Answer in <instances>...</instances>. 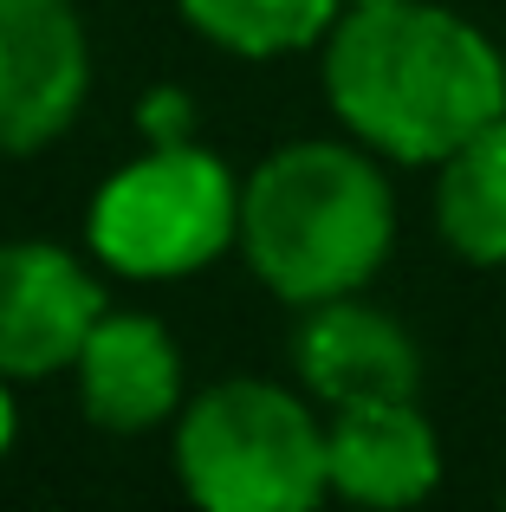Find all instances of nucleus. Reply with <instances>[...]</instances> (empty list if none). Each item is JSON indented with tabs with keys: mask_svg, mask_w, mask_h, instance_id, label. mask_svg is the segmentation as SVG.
Segmentation results:
<instances>
[{
	"mask_svg": "<svg viewBox=\"0 0 506 512\" xmlns=\"http://www.w3.org/2000/svg\"><path fill=\"white\" fill-rule=\"evenodd\" d=\"M435 227L468 266H506V117L435 163Z\"/></svg>",
	"mask_w": 506,
	"mask_h": 512,
	"instance_id": "obj_10",
	"label": "nucleus"
},
{
	"mask_svg": "<svg viewBox=\"0 0 506 512\" xmlns=\"http://www.w3.org/2000/svg\"><path fill=\"white\" fill-rule=\"evenodd\" d=\"M325 461L331 493L357 506H416L442 480V441L416 396H383V402H344L325 428Z\"/></svg>",
	"mask_w": 506,
	"mask_h": 512,
	"instance_id": "obj_7",
	"label": "nucleus"
},
{
	"mask_svg": "<svg viewBox=\"0 0 506 512\" xmlns=\"http://www.w3.org/2000/svg\"><path fill=\"white\" fill-rule=\"evenodd\" d=\"M104 292L65 247L7 240L0 247V376H52L78 363Z\"/></svg>",
	"mask_w": 506,
	"mask_h": 512,
	"instance_id": "obj_6",
	"label": "nucleus"
},
{
	"mask_svg": "<svg viewBox=\"0 0 506 512\" xmlns=\"http://www.w3.org/2000/svg\"><path fill=\"white\" fill-rule=\"evenodd\" d=\"M325 98L364 150L442 163L474 130L506 117V59L448 7H344L325 39Z\"/></svg>",
	"mask_w": 506,
	"mask_h": 512,
	"instance_id": "obj_1",
	"label": "nucleus"
},
{
	"mask_svg": "<svg viewBox=\"0 0 506 512\" xmlns=\"http://www.w3.org/2000/svg\"><path fill=\"white\" fill-rule=\"evenodd\" d=\"M344 0H182L195 33L215 46L241 52V59H273V52H299L338 26Z\"/></svg>",
	"mask_w": 506,
	"mask_h": 512,
	"instance_id": "obj_11",
	"label": "nucleus"
},
{
	"mask_svg": "<svg viewBox=\"0 0 506 512\" xmlns=\"http://www.w3.org/2000/svg\"><path fill=\"white\" fill-rule=\"evenodd\" d=\"M390 240V182L351 143H286L241 188L247 266L286 305H325L357 292L383 266Z\"/></svg>",
	"mask_w": 506,
	"mask_h": 512,
	"instance_id": "obj_2",
	"label": "nucleus"
},
{
	"mask_svg": "<svg viewBox=\"0 0 506 512\" xmlns=\"http://www.w3.org/2000/svg\"><path fill=\"white\" fill-rule=\"evenodd\" d=\"M13 441V402H7V376H0V454H7Z\"/></svg>",
	"mask_w": 506,
	"mask_h": 512,
	"instance_id": "obj_13",
	"label": "nucleus"
},
{
	"mask_svg": "<svg viewBox=\"0 0 506 512\" xmlns=\"http://www.w3.org/2000/svg\"><path fill=\"white\" fill-rule=\"evenodd\" d=\"M299 376L312 396H325L331 409L344 402H383V396H416L422 383V357L409 344V331L396 325L377 305H357L351 292L344 299L312 305V318L299 325Z\"/></svg>",
	"mask_w": 506,
	"mask_h": 512,
	"instance_id": "obj_8",
	"label": "nucleus"
},
{
	"mask_svg": "<svg viewBox=\"0 0 506 512\" xmlns=\"http://www.w3.org/2000/svg\"><path fill=\"white\" fill-rule=\"evenodd\" d=\"M344 7H383V0H344Z\"/></svg>",
	"mask_w": 506,
	"mask_h": 512,
	"instance_id": "obj_14",
	"label": "nucleus"
},
{
	"mask_svg": "<svg viewBox=\"0 0 506 512\" xmlns=\"http://www.w3.org/2000/svg\"><path fill=\"white\" fill-rule=\"evenodd\" d=\"M78 389H85V415L111 435L156 428L176 409V389H182L176 338L156 318L104 312L91 325L85 350H78Z\"/></svg>",
	"mask_w": 506,
	"mask_h": 512,
	"instance_id": "obj_9",
	"label": "nucleus"
},
{
	"mask_svg": "<svg viewBox=\"0 0 506 512\" xmlns=\"http://www.w3.org/2000/svg\"><path fill=\"white\" fill-rule=\"evenodd\" d=\"M241 234V188L221 156L189 137L156 143L143 163L117 169L91 201V247L130 279H176L208 266Z\"/></svg>",
	"mask_w": 506,
	"mask_h": 512,
	"instance_id": "obj_4",
	"label": "nucleus"
},
{
	"mask_svg": "<svg viewBox=\"0 0 506 512\" xmlns=\"http://www.w3.org/2000/svg\"><path fill=\"white\" fill-rule=\"evenodd\" d=\"M143 124L156 130V143H176L182 124H189V104H182V91H156L150 111H143Z\"/></svg>",
	"mask_w": 506,
	"mask_h": 512,
	"instance_id": "obj_12",
	"label": "nucleus"
},
{
	"mask_svg": "<svg viewBox=\"0 0 506 512\" xmlns=\"http://www.w3.org/2000/svg\"><path fill=\"white\" fill-rule=\"evenodd\" d=\"M182 487L208 512H305L331 487L325 428L273 383H221L176 428Z\"/></svg>",
	"mask_w": 506,
	"mask_h": 512,
	"instance_id": "obj_3",
	"label": "nucleus"
},
{
	"mask_svg": "<svg viewBox=\"0 0 506 512\" xmlns=\"http://www.w3.org/2000/svg\"><path fill=\"white\" fill-rule=\"evenodd\" d=\"M85 26L65 0H0V156H33L85 104Z\"/></svg>",
	"mask_w": 506,
	"mask_h": 512,
	"instance_id": "obj_5",
	"label": "nucleus"
}]
</instances>
